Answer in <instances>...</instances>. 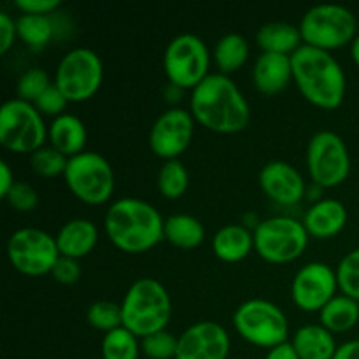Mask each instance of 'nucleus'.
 Here are the masks:
<instances>
[{
  "label": "nucleus",
  "instance_id": "nucleus-29",
  "mask_svg": "<svg viewBox=\"0 0 359 359\" xmlns=\"http://www.w3.org/2000/svg\"><path fill=\"white\" fill-rule=\"evenodd\" d=\"M139 337L133 335L125 326L105 333L102 339V358L104 359H139Z\"/></svg>",
  "mask_w": 359,
  "mask_h": 359
},
{
  "label": "nucleus",
  "instance_id": "nucleus-31",
  "mask_svg": "<svg viewBox=\"0 0 359 359\" xmlns=\"http://www.w3.org/2000/svg\"><path fill=\"white\" fill-rule=\"evenodd\" d=\"M88 323L100 332L109 333L123 326L121 304L111 300H97L88 307Z\"/></svg>",
  "mask_w": 359,
  "mask_h": 359
},
{
  "label": "nucleus",
  "instance_id": "nucleus-3",
  "mask_svg": "<svg viewBox=\"0 0 359 359\" xmlns=\"http://www.w3.org/2000/svg\"><path fill=\"white\" fill-rule=\"evenodd\" d=\"M293 79L300 93L321 109H337L346 98V72L339 60L325 49L302 44L291 55Z\"/></svg>",
  "mask_w": 359,
  "mask_h": 359
},
{
  "label": "nucleus",
  "instance_id": "nucleus-8",
  "mask_svg": "<svg viewBox=\"0 0 359 359\" xmlns=\"http://www.w3.org/2000/svg\"><path fill=\"white\" fill-rule=\"evenodd\" d=\"M48 126L34 104L9 98L0 107V144L14 153L32 154L44 146Z\"/></svg>",
  "mask_w": 359,
  "mask_h": 359
},
{
  "label": "nucleus",
  "instance_id": "nucleus-17",
  "mask_svg": "<svg viewBox=\"0 0 359 359\" xmlns=\"http://www.w3.org/2000/svg\"><path fill=\"white\" fill-rule=\"evenodd\" d=\"M259 188L270 200L283 205H293L305 195V179L291 163L283 160L269 161L258 175Z\"/></svg>",
  "mask_w": 359,
  "mask_h": 359
},
{
  "label": "nucleus",
  "instance_id": "nucleus-21",
  "mask_svg": "<svg viewBox=\"0 0 359 359\" xmlns=\"http://www.w3.org/2000/svg\"><path fill=\"white\" fill-rule=\"evenodd\" d=\"M48 137L55 149L65 154L67 158H72L84 151L88 130L83 119L70 112H63L53 118L51 125L48 126Z\"/></svg>",
  "mask_w": 359,
  "mask_h": 359
},
{
  "label": "nucleus",
  "instance_id": "nucleus-33",
  "mask_svg": "<svg viewBox=\"0 0 359 359\" xmlns=\"http://www.w3.org/2000/svg\"><path fill=\"white\" fill-rule=\"evenodd\" d=\"M335 272L340 293L359 302V248L349 251L340 259Z\"/></svg>",
  "mask_w": 359,
  "mask_h": 359
},
{
  "label": "nucleus",
  "instance_id": "nucleus-16",
  "mask_svg": "<svg viewBox=\"0 0 359 359\" xmlns=\"http://www.w3.org/2000/svg\"><path fill=\"white\" fill-rule=\"evenodd\" d=\"M230 335L216 321H198L179 335L175 359H226Z\"/></svg>",
  "mask_w": 359,
  "mask_h": 359
},
{
  "label": "nucleus",
  "instance_id": "nucleus-32",
  "mask_svg": "<svg viewBox=\"0 0 359 359\" xmlns=\"http://www.w3.org/2000/svg\"><path fill=\"white\" fill-rule=\"evenodd\" d=\"M69 158L53 146H42L30 154V165L41 177H56L65 174Z\"/></svg>",
  "mask_w": 359,
  "mask_h": 359
},
{
  "label": "nucleus",
  "instance_id": "nucleus-39",
  "mask_svg": "<svg viewBox=\"0 0 359 359\" xmlns=\"http://www.w3.org/2000/svg\"><path fill=\"white\" fill-rule=\"evenodd\" d=\"M18 37L16 21L7 13H0V53L6 55L14 44V39Z\"/></svg>",
  "mask_w": 359,
  "mask_h": 359
},
{
  "label": "nucleus",
  "instance_id": "nucleus-13",
  "mask_svg": "<svg viewBox=\"0 0 359 359\" xmlns=\"http://www.w3.org/2000/svg\"><path fill=\"white\" fill-rule=\"evenodd\" d=\"M104 81V63L98 53L90 48H74L58 62L55 84L69 102H84L93 97Z\"/></svg>",
  "mask_w": 359,
  "mask_h": 359
},
{
  "label": "nucleus",
  "instance_id": "nucleus-30",
  "mask_svg": "<svg viewBox=\"0 0 359 359\" xmlns=\"http://www.w3.org/2000/svg\"><path fill=\"white\" fill-rule=\"evenodd\" d=\"M189 186V174L179 158L167 160L158 172V189L165 198L175 200L186 193Z\"/></svg>",
  "mask_w": 359,
  "mask_h": 359
},
{
  "label": "nucleus",
  "instance_id": "nucleus-26",
  "mask_svg": "<svg viewBox=\"0 0 359 359\" xmlns=\"http://www.w3.org/2000/svg\"><path fill=\"white\" fill-rule=\"evenodd\" d=\"M359 321V302L347 294H335L319 311V323L332 333H344L353 330Z\"/></svg>",
  "mask_w": 359,
  "mask_h": 359
},
{
  "label": "nucleus",
  "instance_id": "nucleus-6",
  "mask_svg": "<svg viewBox=\"0 0 359 359\" xmlns=\"http://www.w3.org/2000/svg\"><path fill=\"white\" fill-rule=\"evenodd\" d=\"M233 326L249 344L265 349L287 342L290 323L279 305L263 298H251L233 312Z\"/></svg>",
  "mask_w": 359,
  "mask_h": 359
},
{
  "label": "nucleus",
  "instance_id": "nucleus-34",
  "mask_svg": "<svg viewBox=\"0 0 359 359\" xmlns=\"http://www.w3.org/2000/svg\"><path fill=\"white\" fill-rule=\"evenodd\" d=\"M51 79H49L48 72L42 67H30L25 70L20 76L16 84L18 98L27 100L30 104H35L39 97L51 86Z\"/></svg>",
  "mask_w": 359,
  "mask_h": 359
},
{
  "label": "nucleus",
  "instance_id": "nucleus-12",
  "mask_svg": "<svg viewBox=\"0 0 359 359\" xmlns=\"http://www.w3.org/2000/svg\"><path fill=\"white\" fill-rule=\"evenodd\" d=\"M309 174L321 188L342 184L351 172V154L342 137L333 130H319L307 144Z\"/></svg>",
  "mask_w": 359,
  "mask_h": 359
},
{
  "label": "nucleus",
  "instance_id": "nucleus-24",
  "mask_svg": "<svg viewBox=\"0 0 359 359\" xmlns=\"http://www.w3.org/2000/svg\"><path fill=\"white\" fill-rule=\"evenodd\" d=\"M256 42L262 53H279V55H293L302 46L300 27L287 21H270L262 25L256 32Z\"/></svg>",
  "mask_w": 359,
  "mask_h": 359
},
{
  "label": "nucleus",
  "instance_id": "nucleus-43",
  "mask_svg": "<svg viewBox=\"0 0 359 359\" xmlns=\"http://www.w3.org/2000/svg\"><path fill=\"white\" fill-rule=\"evenodd\" d=\"M333 359H359V340H349L339 346Z\"/></svg>",
  "mask_w": 359,
  "mask_h": 359
},
{
  "label": "nucleus",
  "instance_id": "nucleus-40",
  "mask_svg": "<svg viewBox=\"0 0 359 359\" xmlns=\"http://www.w3.org/2000/svg\"><path fill=\"white\" fill-rule=\"evenodd\" d=\"M14 6L21 14H51L60 7V0H16Z\"/></svg>",
  "mask_w": 359,
  "mask_h": 359
},
{
  "label": "nucleus",
  "instance_id": "nucleus-28",
  "mask_svg": "<svg viewBox=\"0 0 359 359\" xmlns=\"http://www.w3.org/2000/svg\"><path fill=\"white\" fill-rule=\"evenodd\" d=\"M16 27L18 37L32 48H42L55 35V23L49 14H21Z\"/></svg>",
  "mask_w": 359,
  "mask_h": 359
},
{
  "label": "nucleus",
  "instance_id": "nucleus-18",
  "mask_svg": "<svg viewBox=\"0 0 359 359\" xmlns=\"http://www.w3.org/2000/svg\"><path fill=\"white\" fill-rule=\"evenodd\" d=\"M293 79L291 55L262 53L252 67V81L259 93L277 95L284 91Z\"/></svg>",
  "mask_w": 359,
  "mask_h": 359
},
{
  "label": "nucleus",
  "instance_id": "nucleus-2",
  "mask_svg": "<svg viewBox=\"0 0 359 359\" xmlns=\"http://www.w3.org/2000/svg\"><path fill=\"white\" fill-rule=\"evenodd\" d=\"M165 217L153 203L137 196H123L109 205L104 228L109 241L130 255L149 251L165 238Z\"/></svg>",
  "mask_w": 359,
  "mask_h": 359
},
{
  "label": "nucleus",
  "instance_id": "nucleus-19",
  "mask_svg": "<svg viewBox=\"0 0 359 359\" xmlns=\"http://www.w3.org/2000/svg\"><path fill=\"white\" fill-rule=\"evenodd\" d=\"M347 223V209L337 198H319L304 216V226L309 235L330 238L339 235Z\"/></svg>",
  "mask_w": 359,
  "mask_h": 359
},
{
  "label": "nucleus",
  "instance_id": "nucleus-1",
  "mask_svg": "<svg viewBox=\"0 0 359 359\" xmlns=\"http://www.w3.org/2000/svg\"><path fill=\"white\" fill-rule=\"evenodd\" d=\"M189 112L196 123L216 133H237L249 125L251 105L230 76L210 72L191 90Z\"/></svg>",
  "mask_w": 359,
  "mask_h": 359
},
{
  "label": "nucleus",
  "instance_id": "nucleus-5",
  "mask_svg": "<svg viewBox=\"0 0 359 359\" xmlns=\"http://www.w3.org/2000/svg\"><path fill=\"white\" fill-rule=\"evenodd\" d=\"M304 44L330 49L353 44L358 35V20L349 7L342 4H316L300 20Z\"/></svg>",
  "mask_w": 359,
  "mask_h": 359
},
{
  "label": "nucleus",
  "instance_id": "nucleus-22",
  "mask_svg": "<svg viewBox=\"0 0 359 359\" xmlns=\"http://www.w3.org/2000/svg\"><path fill=\"white\" fill-rule=\"evenodd\" d=\"M212 249L221 262H241L255 249V235L244 224H224L214 233Z\"/></svg>",
  "mask_w": 359,
  "mask_h": 359
},
{
  "label": "nucleus",
  "instance_id": "nucleus-25",
  "mask_svg": "<svg viewBox=\"0 0 359 359\" xmlns=\"http://www.w3.org/2000/svg\"><path fill=\"white\" fill-rule=\"evenodd\" d=\"M165 238L179 249H195L205 238V228L198 217L191 214H172L165 217Z\"/></svg>",
  "mask_w": 359,
  "mask_h": 359
},
{
  "label": "nucleus",
  "instance_id": "nucleus-11",
  "mask_svg": "<svg viewBox=\"0 0 359 359\" xmlns=\"http://www.w3.org/2000/svg\"><path fill=\"white\" fill-rule=\"evenodd\" d=\"M210 67V53L203 39L195 34H179L167 44L163 53V70L168 81L179 88L198 86Z\"/></svg>",
  "mask_w": 359,
  "mask_h": 359
},
{
  "label": "nucleus",
  "instance_id": "nucleus-10",
  "mask_svg": "<svg viewBox=\"0 0 359 359\" xmlns=\"http://www.w3.org/2000/svg\"><path fill=\"white\" fill-rule=\"evenodd\" d=\"M60 256L56 237L42 228H20L7 241V258L23 276L39 277L51 273Z\"/></svg>",
  "mask_w": 359,
  "mask_h": 359
},
{
  "label": "nucleus",
  "instance_id": "nucleus-15",
  "mask_svg": "<svg viewBox=\"0 0 359 359\" xmlns=\"http://www.w3.org/2000/svg\"><path fill=\"white\" fill-rule=\"evenodd\" d=\"M339 290L337 272L323 262H311L298 269L291 283V298L305 312H319Z\"/></svg>",
  "mask_w": 359,
  "mask_h": 359
},
{
  "label": "nucleus",
  "instance_id": "nucleus-9",
  "mask_svg": "<svg viewBox=\"0 0 359 359\" xmlns=\"http://www.w3.org/2000/svg\"><path fill=\"white\" fill-rule=\"evenodd\" d=\"M255 249L269 263H290L300 258L309 245L304 221L273 216L259 221L255 231Z\"/></svg>",
  "mask_w": 359,
  "mask_h": 359
},
{
  "label": "nucleus",
  "instance_id": "nucleus-44",
  "mask_svg": "<svg viewBox=\"0 0 359 359\" xmlns=\"http://www.w3.org/2000/svg\"><path fill=\"white\" fill-rule=\"evenodd\" d=\"M351 55H353V60L354 63L359 67V34L356 35V39L353 41V44H351Z\"/></svg>",
  "mask_w": 359,
  "mask_h": 359
},
{
  "label": "nucleus",
  "instance_id": "nucleus-7",
  "mask_svg": "<svg viewBox=\"0 0 359 359\" xmlns=\"http://www.w3.org/2000/svg\"><path fill=\"white\" fill-rule=\"evenodd\" d=\"M63 179L67 188L90 205L109 202L116 188L114 168L107 158L95 151H83L69 158Z\"/></svg>",
  "mask_w": 359,
  "mask_h": 359
},
{
  "label": "nucleus",
  "instance_id": "nucleus-27",
  "mask_svg": "<svg viewBox=\"0 0 359 359\" xmlns=\"http://www.w3.org/2000/svg\"><path fill=\"white\" fill-rule=\"evenodd\" d=\"M214 63L219 69L221 74L230 76L231 72L241 69L249 58V42L248 39L237 32L224 34L223 37L217 39L214 46Z\"/></svg>",
  "mask_w": 359,
  "mask_h": 359
},
{
  "label": "nucleus",
  "instance_id": "nucleus-38",
  "mask_svg": "<svg viewBox=\"0 0 359 359\" xmlns=\"http://www.w3.org/2000/svg\"><path fill=\"white\" fill-rule=\"evenodd\" d=\"M81 273H83V269H81L79 259L67 258V256H60V259L56 262L55 269H53L51 276L55 277L56 283L70 286V284H76L77 280L81 279Z\"/></svg>",
  "mask_w": 359,
  "mask_h": 359
},
{
  "label": "nucleus",
  "instance_id": "nucleus-14",
  "mask_svg": "<svg viewBox=\"0 0 359 359\" xmlns=\"http://www.w3.org/2000/svg\"><path fill=\"white\" fill-rule=\"evenodd\" d=\"M195 133V118L182 107H170L161 112L151 125L149 142L151 151L160 158L175 160L191 144Z\"/></svg>",
  "mask_w": 359,
  "mask_h": 359
},
{
  "label": "nucleus",
  "instance_id": "nucleus-37",
  "mask_svg": "<svg viewBox=\"0 0 359 359\" xmlns=\"http://www.w3.org/2000/svg\"><path fill=\"white\" fill-rule=\"evenodd\" d=\"M67 104H69V98H67L65 95H63V91L53 83L51 86H49L48 90H46L44 93L35 100L34 105L37 107V111L41 112V114L55 116L56 118V116L65 112Z\"/></svg>",
  "mask_w": 359,
  "mask_h": 359
},
{
  "label": "nucleus",
  "instance_id": "nucleus-35",
  "mask_svg": "<svg viewBox=\"0 0 359 359\" xmlns=\"http://www.w3.org/2000/svg\"><path fill=\"white\" fill-rule=\"evenodd\" d=\"M179 337L174 333L161 330V332L147 335L140 340V351L149 359H175L177 354Z\"/></svg>",
  "mask_w": 359,
  "mask_h": 359
},
{
  "label": "nucleus",
  "instance_id": "nucleus-41",
  "mask_svg": "<svg viewBox=\"0 0 359 359\" xmlns=\"http://www.w3.org/2000/svg\"><path fill=\"white\" fill-rule=\"evenodd\" d=\"M14 182H16V179H14L13 168H11V165L6 160H2L0 161V195H2V198H6V195L11 191Z\"/></svg>",
  "mask_w": 359,
  "mask_h": 359
},
{
  "label": "nucleus",
  "instance_id": "nucleus-36",
  "mask_svg": "<svg viewBox=\"0 0 359 359\" xmlns=\"http://www.w3.org/2000/svg\"><path fill=\"white\" fill-rule=\"evenodd\" d=\"M6 200L9 207H13L18 212H30L39 205V195L35 188L23 181L14 182L11 191L6 195Z\"/></svg>",
  "mask_w": 359,
  "mask_h": 359
},
{
  "label": "nucleus",
  "instance_id": "nucleus-4",
  "mask_svg": "<svg viewBox=\"0 0 359 359\" xmlns=\"http://www.w3.org/2000/svg\"><path fill=\"white\" fill-rule=\"evenodd\" d=\"M123 326L144 337L167 330L172 318V300L167 287L153 277H140L130 284L121 302Z\"/></svg>",
  "mask_w": 359,
  "mask_h": 359
},
{
  "label": "nucleus",
  "instance_id": "nucleus-20",
  "mask_svg": "<svg viewBox=\"0 0 359 359\" xmlns=\"http://www.w3.org/2000/svg\"><path fill=\"white\" fill-rule=\"evenodd\" d=\"M98 242V228L93 221L86 217H74L56 233V244H58L60 255L67 258L81 259L90 255Z\"/></svg>",
  "mask_w": 359,
  "mask_h": 359
},
{
  "label": "nucleus",
  "instance_id": "nucleus-23",
  "mask_svg": "<svg viewBox=\"0 0 359 359\" xmlns=\"http://www.w3.org/2000/svg\"><path fill=\"white\" fill-rule=\"evenodd\" d=\"M291 344L300 359H333L339 349L333 333L321 323L300 326L294 332Z\"/></svg>",
  "mask_w": 359,
  "mask_h": 359
},
{
  "label": "nucleus",
  "instance_id": "nucleus-42",
  "mask_svg": "<svg viewBox=\"0 0 359 359\" xmlns=\"http://www.w3.org/2000/svg\"><path fill=\"white\" fill-rule=\"evenodd\" d=\"M265 359H300V356H298V353L294 351L293 344L284 342L280 344V346H276L272 347V349H269Z\"/></svg>",
  "mask_w": 359,
  "mask_h": 359
}]
</instances>
